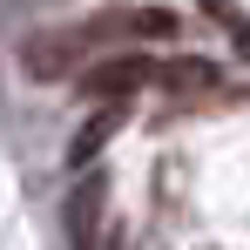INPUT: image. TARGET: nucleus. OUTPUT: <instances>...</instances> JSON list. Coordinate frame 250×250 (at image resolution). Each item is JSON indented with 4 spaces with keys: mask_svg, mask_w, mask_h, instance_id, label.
Returning a JSON list of instances; mask_svg holds the SVG:
<instances>
[{
    "mask_svg": "<svg viewBox=\"0 0 250 250\" xmlns=\"http://www.w3.org/2000/svg\"><path fill=\"white\" fill-rule=\"evenodd\" d=\"M82 54H88L82 27H47V34H34V41L21 47V68H27L34 82H68V75L82 68Z\"/></svg>",
    "mask_w": 250,
    "mask_h": 250,
    "instance_id": "obj_1",
    "label": "nucleus"
},
{
    "mask_svg": "<svg viewBox=\"0 0 250 250\" xmlns=\"http://www.w3.org/2000/svg\"><path fill=\"white\" fill-rule=\"evenodd\" d=\"M149 75H156L149 54H108V61H95V68H75V88H82L88 102H122V95H135Z\"/></svg>",
    "mask_w": 250,
    "mask_h": 250,
    "instance_id": "obj_2",
    "label": "nucleus"
},
{
    "mask_svg": "<svg viewBox=\"0 0 250 250\" xmlns=\"http://www.w3.org/2000/svg\"><path fill=\"white\" fill-rule=\"evenodd\" d=\"M102 196H108L102 176H88L82 189L68 196V237H75L82 250H95V237H102Z\"/></svg>",
    "mask_w": 250,
    "mask_h": 250,
    "instance_id": "obj_3",
    "label": "nucleus"
},
{
    "mask_svg": "<svg viewBox=\"0 0 250 250\" xmlns=\"http://www.w3.org/2000/svg\"><path fill=\"white\" fill-rule=\"evenodd\" d=\"M115 128H122V102H108V108H102V115H95V122H88L82 135L68 142V169H88L95 156H102V142H108Z\"/></svg>",
    "mask_w": 250,
    "mask_h": 250,
    "instance_id": "obj_4",
    "label": "nucleus"
},
{
    "mask_svg": "<svg viewBox=\"0 0 250 250\" xmlns=\"http://www.w3.org/2000/svg\"><path fill=\"white\" fill-rule=\"evenodd\" d=\"M149 82H163V88H176V95H189V88H216V68H209V61H163Z\"/></svg>",
    "mask_w": 250,
    "mask_h": 250,
    "instance_id": "obj_5",
    "label": "nucleus"
}]
</instances>
